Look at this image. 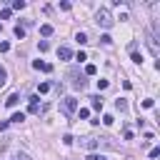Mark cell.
<instances>
[{"instance_id":"6da1fadb","label":"cell","mask_w":160,"mask_h":160,"mask_svg":"<svg viewBox=\"0 0 160 160\" xmlns=\"http://www.w3.org/2000/svg\"><path fill=\"white\" fill-rule=\"evenodd\" d=\"M60 110H62L68 118H72L75 110H78V100H75L72 95H70V98H62V100H60Z\"/></svg>"},{"instance_id":"7a4b0ae2","label":"cell","mask_w":160,"mask_h":160,"mask_svg":"<svg viewBox=\"0 0 160 160\" xmlns=\"http://www.w3.org/2000/svg\"><path fill=\"white\" fill-rule=\"evenodd\" d=\"M95 22H98L100 28H112V18H110V12H108L105 8H100V10H98V15H95Z\"/></svg>"},{"instance_id":"3957f363","label":"cell","mask_w":160,"mask_h":160,"mask_svg":"<svg viewBox=\"0 0 160 160\" xmlns=\"http://www.w3.org/2000/svg\"><path fill=\"white\" fill-rule=\"evenodd\" d=\"M28 100H30L28 110H30V112H40V98H38V95H30Z\"/></svg>"},{"instance_id":"277c9868","label":"cell","mask_w":160,"mask_h":160,"mask_svg":"<svg viewBox=\"0 0 160 160\" xmlns=\"http://www.w3.org/2000/svg\"><path fill=\"white\" fill-rule=\"evenodd\" d=\"M58 58H60V60H70V58H72V50L62 45V48H58Z\"/></svg>"},{"instance_id":"5b68a950","label":"cell","mask_w":160,"mask_h":160,"mask_svg":"<svg viewBox=\"0 0 160 160\" xmlns=\"http://www.w3.org/2000/svg\"><path fill=\"white\" fill-rule=\"evenodd\" d=\"M18 100H20V95H18V92H12V95L5 100V108H15V105H18Z\"/></svg>"},{"instance_id":"8992f818","label":"cell","mask_w":160,"mask_h":160,"mask_svg":"<svg viewBox=\"0 0 160 160\" xmlns=\"http://www.w3.org/2000/svg\"><path fill=\"white\" fill-rule=\"evenodd\" d=\"M90 105H92V110H102V98H100V95L90 98Z\"/></svg>"},{"instance_id":"52a82bcc","label":"cell","mask_w":160,"mask_h":160,"mask_svg":"<svg viewBox=\"0 0 160 160\" xmlns=\"http://www.w3.org/2000/svg\"><path fill=\"white\" fill-rule=\"evenodd\" d=\"M22 120H25V112H15V115H12V118H10L8 122H15V125H20Z\"/></svg>"},{"instance_id":"ba28073f","label":"cell","mask_w":160,"mask_h":160,"mask_svg":"<svg viewBox=\"0 0 160 160\" xmlns=\"http://www.w3.org/2000/svg\"><path fill=\"white\" fill-rule=\"evenodd\" d=\"M40 35H45V38H48V35H52V25H48V22H45V25H40Z\"/></svg>"},{"instance_id":"9c48e42d","label":"cell","mask_w":160,"mask_h":160,"mask_svg":"<svg viewBox=\"0 0 160 160\" xmlns=\"http://www.w3.org/2000/svg\"><path fill=\"white\" fill-rule=\"evenodd\" d=\"M115 108H118L120 112H125V110H128V102H125L122 98H118V100H115Z\"/></svg>"},{"instance_id":"30bf717a","label":"cell","mask_w":160,"mask_h":160,"mask_svg":"<svg viewBox=\"0 0 160 160\" xmlns=\"http://www.w3.org/2000/svg\"><path fill=\"white\" fill-rule=\"evenodd\" d=\"M48 90H50V82H40L38 85V95H45Z\"/></svg>"},{"instance_id":"8fae6325","label":"cell","mask_w":160,"mask_h":160,"mask_svg":"<svg viewBox=\"0 0 160 160\" xmlns=\"http://www.w3.org/2000/svg\"><path fill=\"white\" fill-rule=\"evenodd\" d=\"M12 32H15V38H20V40L25 38V28H20V25H15V30H12Z\"/></svg>"},{"instance_id":"7c38bea8","label":"cell","mask_w":160,"mask_h":160,"mask_svg":"<svg viewBox=\"0 0 160 160\" xmlns=\"http://www.w3.org/2000/svg\"><path fill=\"white\" fill-rule=\"evenodd\" d=\"M75 40H78L80 45H85V42H88V35H85V32H78V35H75Z\"/></svg>"},{"instance_id":"4fadbf2b","label":"cell","mask_w":160,"mask_h":160,"mask_svg":"<svg viewBox=\"0 0 160 160\" xmlns=\"http://www.w3.org/2000/svg\"><path fill=\"white\" fill-rule=\"evenodd\" d=\"M85 160H108V158H105V155H98V152H90Z\"/></svg>"},{"instance_id":"5bb4252c","label":"cell","mask_w":160,"mask_h":160,"mask_svg":"<svg viewBox=\"0 0 160 160\" xmlns=\"http://www.w3.org/2000/svg\"><path fill=\"white\" fill-rule=\"evenodd\" d=\"M5 80H8V70L0 65V85H5Z\"/></svg>"},{"instance_id":"9a60e30c","label":"cell","mask_w":160,"mask_h":160,"mask_svg":"<svg viewBox=\"0 0 160 160\" xmlns=\"http://www.w3.org/2000/svg\"><path fill=\"white\" fill-rule=\"evenodd\" d=\"M12 8H15V10H22V8H25V0H12Z\"/></svg>"},{"instance_id":"2e32d148","label":"cell","mask_w":160,"mask_h":160,"mask_svg":"<svg viewBox=\"0 0 160 160\" xmlns=\"http://www.w3.org/2000/svg\"><path fill=\"white\" fill-rule=\"evenodd\" d=\"M130 55H132V62H138V65H140V62H142V55H140V52H138V50H135V52H130Z\"/></svg>"},{"instance_id":"e0dca14e","label":"cell","mask_w":160,"mask_h":160,"mask_svg":"<svg viewBox=\"0 0 160 160\" xmlns=\"http://www.w3.org/2000/svg\"><path fill=\"white\" fill-rule=\"evenodd\" d=\"M95 72H98L95 65H85V75H95Z\"/></svg>"},{"instance_id":"ac0fdd59","label":"cell","mask_w":160,"mask_h":160,"mask_svg":"<svg viewBox=\"0 0 160 160\" xmlns=\"http://www.w3.org/2000/svg\"><path fill=\"white\" fill-rule=\"evenodd\" d=\"M112 122H115L112 115H102V125H112Z\"/></svg>"},{"instance_id":"d6986e66","label":"cell","mask_w":160,"mask_h":160,"mask_svg":"<svg viewBox=\"0 0 160 160\" xmlns=\"http://www.w3.org/2000/svg\"><path fill=\"white\" fill-rule=\"evenodd\" d=\"M142 108H155V100H152V98H148V100H142Z\"/></svg>"},{"instance_id":"ffe728a7","label":"cell","mask_w":160,"mask_h":160,"mask_svg":"<svg viewBox=\"0 0 160 160\" xmlns=\"http://www.w3.org/2000/svg\"><path fill=\"white\" fill-rule=\"evenodd\" d=\"M100 42H102V45H110V42H112V38H110V35H102V38H100Z\"/></svg>"},{"instance_id":"44dd1931","label":"cell","mask_w":160,"mask_h":160,"mask_svg":"<svg viewBox=\"0 0 160 160\" xmlns=\"http://www.w3.org/2000/svg\"><path fill=\"white\" fill-rule=\"evenodd\" d=\"M38 48H40V52H45V50H48V48H50V45H48V42H45V40H40V42H38Z\"/></svg>"},{"instance_id":"7402d4cb","label":"cell","mask_w":160,"mask_h":160,"mask_svg":"<svg viewBox=\"0 0 160 160\" xmlns=\"http://www.w3.org/2000/svg\"><path fill=\"white\" fill-rule=\"evenodd\" d=\"M40 70H42V72H52V65H50V62H42V68H40Z\"/></svg>"},{"instance_id":"603a6c76","label":"cell","mask_w":160,"mask_h":160,"mask_svg":"<svg viewBox=\"0 0 160 160\" xmlns=\"http://www.w3.org/2000/svg\"><path fill=\"white\" fill-rule=\"evenodd\" d=\"M108 85H110V82H108V80H98V90H105V88H108Z\"/></svg>"},{"instance_id":"cb8c5ba5","label":"cell","mask_w":160,"mask_h":160,"mask_svg":"<svg viewBox=\"0 0 160 160\" xmlns=\"http://www.w3.org/2000/svg\"><path fill=\"white\" fill-rule=\"evenodd\" d=\"M72 140H75L72 135H62V142H65V145H72Z\"/></svg>"},{"instance_id":"d4e9b609","label":"cell","mask_w":160,"mask_h":160,"mask_svg":"<svg viewBox=\"0 0 160 160\" xmlns=\"http://www.w3.org/2000/svg\"><path fill=\"white\" fill-rule=\"evenodd\" d=\"M150 158H152V160L160 158V148H152V150H150Z\"/></svg>"},{"instance_id":"484cf974","label":"cell","mask_w":160,"mask_h":160,"mask_svg":"<svg viewBox=\"0 0 160 160\" xmlns=\"http://www.w3.org/2000/svg\"><path fill=\"white\" fill-rule=\"evenodd\" d=\"M8 50H10V42L2 40V42H0V52H8Z\"/></svg>"},{"instance_id":"4316f807","label":"cell","mask_w":160,"mask_h":160,"mask_svg":"<svg viewBox=\"0 0 160 160\" xmlns=\"http://www.w3.org/2000/svg\"><path fill=\"white\" fill-rule=\"evenodd\" d=\"M85 118H90V110H85V108H82V110H80V120H85Z\"/></svg>"},{"instance_id":"83f0119b","label":"cell","mask_w":160,"mask_h":160,"mask_svg":"<svg viewBox=\"0 0 160 160\" xmlns=\"http://www.w3.org/2000/svg\"><path fill=\"white\" fill-rule=\"evenodd\" d=\"M8 125H10V122H8V120H2V122H0V132H2V130H8Z\"/></svg>"},{"instance_id":"f1b7e54d","label":"cell","mask_w":160,"mask_h":160,"mask_svg":"<svg viewBox=\"0 0 160 160\" xmlns=\"http://www.w3.org/2000/svg\"><path fill=\"white\" fill-rule=\"evenodd\" d=\"M0 30H2V25H0Z\"/></svg>"}]
</instances>
